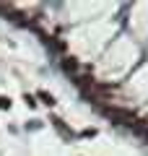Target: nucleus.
I'll use <instances>...</instances> for the list:
<instances>
[{"mask_svg":"<svg viewBox=\"0 0 148 156\" xmlns=\"http://www.w3.org/2000/svg\"><path fill=\"white\" fill-rule=\"evenodd\" d=\"M8 107H11V99L8 96H0V109H8Z\"/></svg>","mask_w":148,"mask_h":156,"instance_id":"1","label":"nucleus"}]
</instances>
